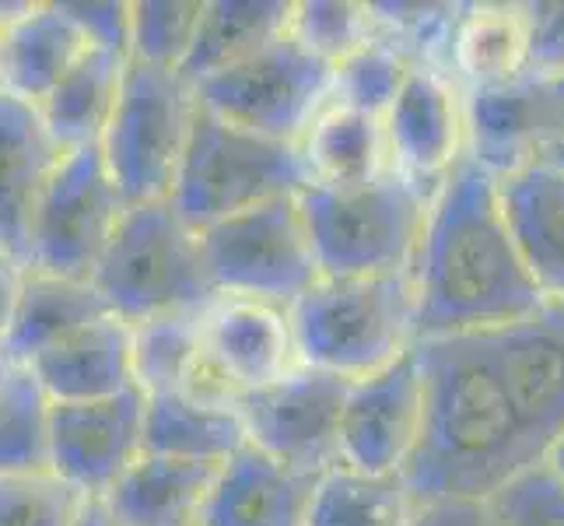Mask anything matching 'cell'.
Instances as JSON below:
<instances>
[{"mask_svg": "<svg viewBox=\"0 0 564 526\" xmlns=\"http://www.w3.org/2000/svg\"><path fill=\"white\" fill-rule=\"evenodd\" d=\"M424 421L403 484L414 502L495 498L516 474L543 463L516 418L484 334L417 341Z\"/></svg>", "mask_w": 564, "mask_h": 526, "instance_id": "7a4b0ae2", "label": "cell"}, {"mask_svg": "<svg viewBox=\"0 0 564 526\" xmlns=\"http://www.w3.org/2000/svg\"><path fill=\"white\" fill-rule=\"evenodd\" d=\"M200 313L204 309L130 323L133 386H138L144 397L180 394V386L186 383L189 368L197 365L200 351H204Z\"/></svg>", "mask_w": 564, "mask_h": 526, "instance_id": "1f68e13d", "label": "cell"}, {"mask_svg": "<svg viewBox=\"0 0 564 526\" xmlns=\"http://www.w3.org/2000/svg\"><path fill=\"white\" fill-rule=\"evenodd\" d=\"M501 526H564V477L543 460L491 498Z\"/></svg>", "mask_w": 564, "mask_h": 526, "instance_id": "8d00e7d4", "label": "cell"}, {"mask_svg": "<svg viewBox=\"0 0 564 526\" xmlns=\"http://www.w3.org/2000/svg\"><path fill=\"white\" fill-rule=\"evenodd\" d=\"M200 334L207 355L239 394L278 383L302 365L291 313L278 302L218 296L204 305Z\"/></svg>", "mask_w": 564, "mask_h": 526, "instance_id": "e0dca14e", "label": "cell"}, {"mask_svg": "<svg viewBox=\"0 0 564 526\" xmlns=\"http://www.w3.org/2000/svg\"><path fill=\"white\" fill-rule=\"evenodd\" d=\"M207 275L218 296L295 305L323 270L299 197H278L200 232Z\"/></svg>", "mask_w": 564, "mask_h": 526, "instance_id": "9c48e42d", "label": "cell"}, {"mask_svg": "<svg viewBox=\"0 0 564 526\" xmlns=\"http://www.w3.org/2000/svg\"><path fill=\"white\" fill-rule=\"evenodd\" d=\"M197 109V92L180 71L127 61L99 148L130 207L172 197Z\"/></svg>", "mask_w": 564, "mask_h": 526, "instance_id": "52a82bcc", "label": "cell"}, {"mask_svg": "<svg viewBox=\"0 0 564 526\" xmlns=\"http://www.w3.org/2000/svg\"><path fill=\"white\" fill-rule=\"evenodd\" d=\"M53 400L29 365L0 376V477L50 474Z\"/></svg>", "mask_w": 564, "mask_h": 526, "instance_id": "4dcf8cb0", "label": "cell"}, {"mask_svg": "<svg viewBox=\"0 0 564 526\" xmlns=\"http://www.w3.org/2000/svg\"><path fill=\"white\" fill-rule=\"evenodd\" d=\"M516 418L540 460L564 439V302L484 334Z\"/></svg>", "mask_w": 564, "mask_h": 526, "instance_id": "4fadbf2b", "label": "cell"}, {"mask_svg": "<svg viewBox=\"0 0 564 526\" xmlns=\"http://www.w3.org/2000/svg\"><path fill=\"white\" fill-rule=\"evenodd\" d=\"M316 477L246 446L218 466L197 526H305Z\"/></svg>", "mask_w": 564, "mask_h": 526, "instance_id": "d6986e66", "label": "cell"}, {"mask_svg": "<svg viewBox=\"0 0 564 526\" xmlns=\"http://www.w3.org/2000/svg\"><path fill=\"white\" fill-rule=\"evenodd\" d=\"M197 103L263 138L299 144L334 95V67L291 35L193 85Z\"/></svg>", "mask_w": 564, "mask_h": 526, "instance_id": "ba28073f", "label": "cell"}, {"mask_svg": "<svg viewBox=\"0 0 564 526\" xmlns=\"http://www.w3.org/2000/svg\"><path fill=\"white\" fill-rule=\"evenodd\" d=\"M207 0H130V61L183 71Z\"/></svg>", "mask_w": 564, "mask_h": 526, "instance_id": "d6a6232c", "label": "cell"}, {"mask_svg": "<svg viewBox=\"0 0 564 526\" xmlns=\"http://www.w3.org/2000/svg\"><path fill=\"white\" fill-rule=\"evenodd\" d=\"M308 183L299 144L263 138L200 106L169 201L204 232L267 201L299 197Z\"/></svg>", "mask_w": 564, "mask_h": 526, "instance_id": "8992f818", "label": "cell"}, {"mask_svg": "<svg viewBox=\"0 0 564 526\" xmlns=\"http://www.w3.org/2000/svg\"><path fill=\"white\" fill-rule=\"evenodd\" d=\"M29 267L14 257H0V341L11 330V320L18 313V299H22Z\"/></svg>", "mask_w": 564, "mask_h": 526, "instance_id": "60d3db41", "label": "cell"}, {"mask_svg": "<svg viewBox=\"0 0 564 526\" xmlns=\"http://www.w3.org/2000/svg\"><path fill=\"white\" fill-rule=\"evenodd\" d=\"M533 4H466L456 14L445 74L463 92L495 88L530 71Z\"/></svg>", "mask_w": 564, "mask_h": 526, "instance_id": "603a6c76", "label": "cell"}, {"mask_svg": "<svg viewBox=\"0 0 564 526\" xmlns=\"http://www.w3.org/2000/svg\"><path fill=\"white\" fill-rule=\"evenodd\" d=\"M536 71H564V0L533 4V56Z\"/></svg>", "mask_w": 564, "mask_h": 526, "instance_id": "ab89813d", "label": "cell"}, {"mask_svg": "<svg viewBox=\"0 0 564 526\" xmlns=\"http://www.w3.org/2000/svg\"><path fill=\"white\" fill-rule=\"evenodd\" d=\"M214 474L218 463L141 453L112 484L106 505L127 526H197Z\"/></svg>", "mask_w": 564, "mask_h": 526, "instance_id": "cb8c5ba5", "label": "cell"}, {"mask_svg": "<svg viewBox=\"0 0 564 526\" xmlns=\"http://www.w3.org/2000/svg\"><path fill=\"white\" fill-rule=\"evenodd\" d=\"M351 379L299 365L284 379L239 397L249 446L291 471L319 477L340 463V418Z\"/></svg>", "mask_w": 564, "mask_h": 526, "instance_id": "8fae6325", "label": "cell"}, {"mask_svg": "<svg viewBox=\"0 0 564 526\" xmlns=\"http://www.w3.org/2000/svg\"><path fill=\"white\" fill-rule=\"evenodd\" d=\"M411 526H501L491 498H442L417 505Z\"/></svg>", "mask_w": 564, "mask_h": 526, "instance_id": "f35d334b", "label": "cell"}, {"mask_svg": "<svg viewBox=\"0 0 564 526\" xmlns=\"http://www.w3.org/2000/svg\"><path fill=\"white\" fill-rule=\"evenodd\" d=\"M295 0H207L183 77L189 85L246 61L267 43L288 35Z\"/></svg>", "mask_w": 564, "mask_h": 526, "instance_id": "83f0119b", "label": "cell"}, {"mask_svg": "<svg viewBox=\"0 0 564 526\" xmlns=\"http://www.w3.org/2000/svg\"><path fill=\"white\" fill-rule=\"evenodd\" d=\"M64 159L35 103L0 88V239L14 260L29 257L35 207Z\"/></svg>", "mask_w": 564, "mask_h": 526, "instance_id": "ac0fdd59", "label": "cell"}, {"mask_svg": "<svg viewBox=\"0 0 564 526\" xmlns=\"http://www.w3.org/2000/svg\"><path fill=\"white\" fill-rule=\"evenodd\" d=\"M85 495L56 474L0 477V526H74Z\"/></svg>", "mask_w": 564, "mask_h": 526, "instance_id": "d590c367", "label": "cell"}, {"mask_svg": "<svg viewBox=\"0 0 564 526\" xmlns=\"http://www.w3.org/2000/svg\"><path fill=\"white\" fill-rule=\"evenodd\" d=\"M29 368L53 404H85L123 394L133 386L130 323L106 313L43 351Z\"/></svg>", "mask_w": 564, "mask_h": 526, "instance_id": "ffe728a7", "label": "cell"}, {"mask_svg": "<svg viewBox=\"0 0 564 526\" xmlns=\"http://www.w3.org/2000/svg\"><path fill=\"white\" fill-rule=\"evenodd\" d=\"M148 397L138 386L85 404H53L50 474L85 498H106L144 453Z\"/></svg>", "mask_w": 564, "mask_h": 526, "instance_id": "9a60e30c", "label": "cell"}, {"mask_svg": "<svg viewBox=\"0 0 564 526\" xmlns=\"http://www.w3.org/2000/svg\"><path fill=\"white\" fill-rule=\"evenodd\" d=\"M414 288L417 341L488 334L547 305L505 218L498 175L470 154L445 175L432 201Z\"/></svg>", "mask_w": 564, "mask_h": 526, "instance_id": "6da1fadb", "label": "cell"}, {"mask_svg": "<svg viewBox=\"0 0 564 526\" xmlns=\"http://www.w3.org/2000/svg\"><path fill=\"white\" fill-rule=\"evenodd\" d=\"M501 207L533 281L564 302V165L547 159L498 180Z\"/></svg>", "mask_w": 564, "mask_h": 526, "instance_id": "44dd1931", "label": "cell"}, {"mask_svg": "<svg viewBox=\"0 0 564 526\" xmlns=\"http://www.w3.org/2000/svg\"><path fill=\"white\" fill-rule=\"evenodd\" d=\"M91 43L77 29L64 0L18 4L4 35V92L25 103H43L85 61Z\"/></svg>", "mask_w": 564, "mask_h": 526, "instance_id": "7402d4cb", "label": "cell"}, {"mask_svg": "<svg viewBox=\"0 0 564 526\" xmlns=\"http://www.w3.org/2000/svg\"><path fill=\"white\" fill-rule=\"evenodd\" d=\"M106 313L109 305L91 281H70L29 270L11 330L0 341L4 344V358L11 365H32L43 351Z\"/></svg>", "mask_w": 564, "mask_h": 526, "instance_id": "484cf974", "label": "cell"}, {"mask_svg": "<svg viewBox=\"0 0 564 526\" xmlns=\"http://www.w3.org/2000/svg\"><path fill=\"white\" fill-rule=\"evenodd\" d=\"M18 11V4H0V85H4V35H8V22Z\"/></svg>", "mask_w": 564, "mask_h": 526, "instance_id": "7bdbcfd3", "label": "cell"}, {"mask_svg": "<svg viewBox=\"0 0 564 526\" xmlns=\"http://www.w3.org/2000/svg\"><path fill=\"white\" fill-rule=\"evenodd\" d=\"M123 71L127 56L88 50L85 61L39 103V112L64 151L102 141L116 99H120Z\"/></svg>", "mask_w": 564, "mask_h": 526, "instance_id": "f1b7e54d", "label": "cell"}, {"mask_svg": "<svg viewBox=\"0 0 564 526\" xmlns=\"http://www.w3.org/2000/svg\"><path fill=\"white\" fill-rule=\"evenodd\" d=\"M127 207L99 144L64 151L35 207L25 267L53 278L91 281Z\"/></svg>", "mask_w": 564, "mask_h": 526, "instance_id": "30bf717a", "label": "cell"}, {"mask_svg": "<svg viewBox=\"0 0 564 526\" xmlns=\"http://www.w3.org/2000/svg\"><path fill=\"white\" fill-rule=\"evenodd\" d=\"M424 421L417 344L379 373L355 379L340 418V463L365 474H403Z\"/></svg>", "mask_w": 564, "mask_h": 526, "instance_id": "5bb4252c", "label": "cell"}, {"mask_svg": "<svg viewBox=\"0 0 564 526\" xmlns=\"http://www.w3.org/2000/svg\"><path fill=\"white\" fill-rule=\"evenodd\" d=\"M0 257H11V253H8V246H4V239H0Z\"/></svg>", "mask_w": 564, "mask_h": 526, "instance_id": "bcb514c9", "label": "cell"}, {"mask_svg": "<svg viewBox=\"0 0 564 526\" xmlns=\"http://www.w3.org/2000/svg\"><path fill=\"white\" fill-rule=\"evenodd\" d=\"M435 193L397 169L365 186H316L299 207L326 278L403 275L414 270Z\"/></svg>", "mask_w": 564, "mask_h": 526, "instance_id": "277c9868", "label": "cell"}, {"mask_svg": "<svg viewBox=\"0 0 564 526\" xmlns=\"http://www.w3.org/2000/svg\"><path fill=\"white\" fill-rule=\"evenodd\" d=\"M288 35L329 67H337L344 56L372 43L379 32L372 4H355V0H299Z\"/></svg>", "mask_w": 564, "mask_h": 526, "instance_id": "e575fe53", "label": "cell"}, {"mask_svg": "<svg viewBox=\"0 0 564 526\" xmlns=\"http://www.w3.org/2000/svg\"><path fill=\"white\" fill-rule=\"evenodd\" d=\"M299 362L344 379H365L417 344L414 270L319 278L288 309Z\"/></svg>", "mask_w": 564, "mask_h": 526, "instance_id": "3957f363", "label": "cell"}, {"mask_svg": "<svg viewBox=\"0 0 564 526\" xmlns=\"http://www.w3.org/2000/svg\"><path fill=\"white\" fill-rule=\"evenodd\" d=\"M393 169L438 193L445 175L466 159V99L449 74L414 64L386 112Z\"/></svg>", "mask_w": 564, "mask_h": 526, "instance_id": "2e32d148", "label": "cell"}, {"mask_svg": "<svg viewBox=\"0 0 564 526\" xmlns=\"http://www.w3.org/2000/svg\"><path fill=\"white\" fill-rule=\"evenodd\" d=\"M299 148L316 186H365L393 172L382 116L340 103H326Z\"/></svg>", "mask_w": 564, "mask_h": 526, "instance_id": "d4e9b609", "label": "cell"}, {"mask_svg": "<svg viewBox=\"0 0 564 526\" xmlns=\"http://www.w3.org/2000/svg\"><path fill=\"white\" fill-rule=\"evenodd\" d=\"M249 446L239 407H210L183 394L148 397L144 453L193 463H228Z\"/></svg>", "mask_w": 564, "mask_h": 526, "instance_id": "4316f807", "label": "cell"}, {"mask_svg": "<svg viewBox=\"0 0 564 526\" xmlns=\"http://www.w3.org/2000/svg\"><path fill=\"white\" fill-rule=\"evenodd\" d=\"M547 463H551V466H554V471H557V474L564 477V439H561V442L554 446V450L547 453Z\"/></svg>", "mask_w": 564, "mask_h": 526, "instance_id": "ee69618b", "label": "cell"}, {"mask_svg": "<svg viewBox=\"0 0 564 526\" xmlns=\"http://www.w3.org/2000/svg\"><path fill=\"white\" fill-rule=\"evenodd\" d=\"M417 502L400 474H365L337 463L316 477L305 526H411Z\"/></svg>", "mask_w": 564, "mask_h": 526, "instance_id": "f546056e", "label": "cell"}, {"mask_svg": "<svg viewBox=\"0 0 564 526\" xmlns=\"http://www.w3.org/2000/svg\"><path fill=\"white\" fill-rule=\"evenodd\" d=\"M411 67V56H403L393 43L376 35L372 43H365L334 67V95H329V103L351 106L386 120V112L397 103Z\"/></svg>", "mask_w": 564, "mask_h": 526, "instance_id": "836d02e7", "label": "cell"}, {"mask_svg": "<svg viewBox=\"0 0 564 526\" xmlns=\"http://www.w3.org/2000/svg\"><path fill=\"white\" fill-rule=\"evenodd\" d=\"M466 154L491 175H509L564 151V71H536L495 88L463 92Z\"/></svg>", "mask_w": 564, "mask_h": 526, "instance_id": "7c38bea8", "label": "cell"}, {"mask_svg": "<svg viewBox=\"0 0 564 526\" xmlns=\"http://www.w3.org/2000/svg\"><path fill=\"white\" fill-rule=\"evenodd\" d=\"M74 526H127V523L116 519V513L106 505V498H85Z\"/></svg>", "mask_w": 564, "mask_h": 526, "instance_id": "b9f144b4", "label": "cell"}, {"mask_svg": "<svg viewBox=\"0 0 564 526\" xmlns=\"http://www.w3.org/2000/svg\"><path fill=\"white\" fill-rule=\"evenodd\" d=\"M4 368H8V358H4V344H0V376H4Z\"/></svg>", "mask_w": 564, "mask_h": 526, "instance_id": "f6af8a7d", "label": "cell"}, {"mask_svg": "<svg viewBox=\"0 0 564 526\" xmlns=\"http://www.w3.org/2000/svg\"><path fill=\"white\" fill-rule=\"evenodd\" d=\"M91 285L109 313L127 323L193 313L218 299L207 275L200 232L172 201L127 207Z\"/></svg>", "mask_w": 564, "mask_h": 526, "instance_id": "5b68a950", "label": "cell"}, {"mask_svg": "<svg viewBox=\"0 0 564 526\" xmlns=\"http://www.w3.org/2000/svg\"><path fill=\"white\" fill-rule=\"evenodd\" d=\"M554 162H561V165H564V151H561V154H557V159H554Z\"/></svg>", "mask_w": 564, "mask_h": 526, "instance_id": "7dc6e473", "label": "cell"}, {"mask_svg": "<svg viewBox=\"0 0 564 526\" xmlns=\"http://www.w3.org/2000/svg\"><path fill=\"white\" fill-rule=\"evenodd\" d=\"M91 50L130 61V0H64Z\"/></svg>", "mask_w": 564, "mask_h": 526, "instance_id": "74e56055", "label": "cell"}]
</instances>
